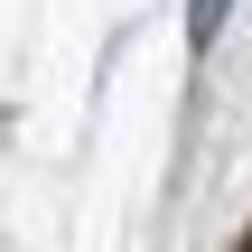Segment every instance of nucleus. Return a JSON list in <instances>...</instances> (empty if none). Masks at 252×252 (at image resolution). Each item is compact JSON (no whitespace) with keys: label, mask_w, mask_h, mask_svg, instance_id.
I'll use <instances>...</instances> for the list:
<instances>
[{"label":"nucleus","mask_w":252,"mask_h":252,"mask_svg":"<svg viewBox=\"0 0 252 252\" xmlns=\"http://www.w3.org/2000/svg\"><path fill=\"white\" fill-rule=\"evenodd\" d=\"M243 252H252V234H243Z\"/></svg>","instance_id":"nucleus-1"}]
</instances>
